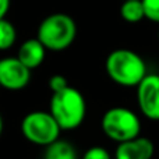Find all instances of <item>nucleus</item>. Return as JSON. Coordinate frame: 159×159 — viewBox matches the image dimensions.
I'll use <instances>...</instances> for the list:
<instances>
[{"instance_id":"13","label":"nucleus","mask_w":159,"mask_h":159,"mask_svg":"<svg viewBox=\"0 0 159 159\" xmlns=\"http://www.w3.org/2000/svg\"><path fill=\"white\" fill-rule=\"evenodd\" d=\"M145 18L159 24V0H143Z\"/></svg>"},{"instance_id":"9","label":"nucleus","mask_w":159,"mask_h":159,"mask_svg":"<svg viewBox=\"0 0 159 159\" xmlns=\"http://www.w3.org/2000/svg\"><path fill=\"white\" fill-rule=\"evenodd\" d=\"M46 50L48 49L38 38H31L21 43L18 53H17V57L30 70H34L43 63Z\"/></svg>"},{"instance_id":"7","label":"nucleus","mask_w":159,"mask_h":159,"mask_svg":"<svg viewBox=\"0 0 159 159\" xmlns=\"http://www.w3.org/2000/svg\"><path fill=\"white\" fill-rule=\"evenodd\" d=\"M31 81V70L18 57L0 59V85L8 91L24 89Z\"/></svg>"},{"instance_id":"11","label":"nucleus","mask_w":159,"mask_h":159,"mask_svg":"<svg viewBox=\"0 0 159 159\" xmlns=\"http://www.w3.org/2000/svg\"><path fill=\"white\" fill-rule=\"evenodd\" d=\"M120 16L124 21L130 24L140 22L145 18V11H144L143 0H124L120 6Z\"/></svg>"},{"instance_id":"8","label":"nucleus","mask_w":159,"mask_h":159,"mask_svg":"<svg viewBox=\"0 0 159 159\" xmlns=\"http://www.w3.org/2000/svg\"><path fill=\"white\" fill-rule=\"evenodd\" d=\"M155 147L149 138L137 135L135 138L117 144L115 159H151Z\"/></svg>"},{"instance_id":"18","label":"nucleus","mask_w":159,"mask_h":159,"mask_svg":"<svg viewBox=\"0 0 159 159\" xmlns=\"http://www.w3.org/2000/svg\"><path fill=\"white\" fill-rule=\"evenodd\" d=\"M158 38H159V32H158Z\"/></svg>"},{"instance_id":"2","label":"nucleus","mask_w":159,"mask_h":159,"mask_svg":"<svg viewBox=\"0 0 159 159\" xmlns=\"http://www.w3.org/2000/svg\"><path fill=\"white\" fill-rule=\"evenodd\" d=\"M49 112L61 130H74L81 126L87 115L85 98L77 88L69 85L59 92H53Z\"/></svg>"},{"instance_id":"4","label":"nucleus","mask_w":159,"mask_h":159,"mask_svg":"<svg viewBox=\"0 0 159 159\" xmlns=\"http://www.w3.org/2000/svg\"><path fill=\"white\" fill-rule=\"evenodd\" d=\"M101 126L105 135L117 144L135 138L141 131L140 117L131 109L123 106L107 109L102 116Z\"/></svg>"},{"instance_id":"17","label":"nucleus","mask_w":159,"mask_h":159,"mask_svg":"<svg viewBox=\"0 0 159 159\" xmlns=\"http://www.w3.org/2000/svg\"><path fill=\"white\" fill-rule=\"evenodd\" d=\"M3 117H2V115H0V135H2V133H3Z\"/></svg>"},{"instance_id":"10","label":"nucleus","mask_w":159,"mask_h":159,"mask_svg":"<svg viewBox=\"0 0 159 159\" xmlns=\"http://www.w3.org/2000/svg\"><path fill=\"white\" fill-rule=\"evenodd\" d=\"M43 159H77V152L70 143L57 138L52 144L46 145Z\"/></svg>"},{"instance_id":"1","label":"nucleus","mask_w":159,"mask_h":159,"mask_svg":"<svg viewBox=\"0 0 159 159\" xmlns=\"http://www.w3.org/2000/svg\"><path fill=\"white\" fill-rule=\"evenodd\" d=\"M105 69L113 82L120 87H137L147 75V64L138 53L130 49H116L109 53Z\"/></svg>"},{"instance_id":"6","label":"nucleus","mask_w":159,"mask_h":159,"mask_svg":"<svg viewBox=\"0 0 159 159\" xmlns=\"http://www.w3.org/2000/svg\"><path fill=\"white\" fill-rule=\"evenodd\" d=\"M140 110L149 120H159V74H148L137 85Z\"/></svg>"},{"instance_id":"3","label":"nucleus","mask_w":159,"mask_h":159,"mask_svg":"<svg viewBox=\"0 0 159 159\" xmlns=\"http://www.w3.org/2000/svg\"><path fill=\"white\" fill-rule=\"evenodd\" d=\"M77 36L75 21L64 13H55L43 18L39 24L36 38L43 43L48 50L61 52L71 46Z\"/></svg>"},{"instance_id":"14","label":"nucleus","mask_w":159,"mask_h":159,"mask_svg":"<svg viewBox=\"0 0 159 159\" xmlns=\"http://www.w3.org/2000/svg\"><path fill=\"white\" fill-rule=\"evenodd\" d=\"M82 159H112V157H110L109 151H107L106 148L95 145V147L88 148L87 151L84 152Z\"/></svg>"},{"instance_id":"5","label":"nucleus","mask_w":159,"mask_h":159,"mask_svg":"<svg viewBox=\"0 0 159 159\" xmlns=\"http://www.w3.org/2000/svg\"><path fill=\"white\" fill-rule=\"evenodd\" d=\"M60 126L50 112L35 110L24 116L21 133L31 144L46 147L60 137Z\"/></svg>"},{"instance_id":"12","label":"nucleus","mask_w":159,"mask_h":159,"mask_svg":"<svg viewBox=\"0 0 159 159\" xmlns=\"http://www.w3.org/2000/svg\"><path fill=\"white\" fill-rule=\"evenodd\" d=\"M17 31L8 20L0 18V50H7L16 43Z\"/></svg>"},{"instance_id":"15","label":"nucleus","mask_w":159,"mask_h":159,"mask_svg":"<svg viewBox=\"0 0 159 159\" xmlns=\"http://www.w3.org/2000/svg\"><path fill=\"white\" fill-rule=\"evenodd\" d=\"M69 81L64 75L61 74H55L49 78V88L52 92H59V91L64 89V88L69 87Z\"/></svg>"},{"instance_id":"16","label":"nucleus","mask_w":159,"mask_h":159,"mask_svg":"<svg viewBox=\"0 0 159 159\" xmlns=\"http://www.w3.org/2000/svg\"><path fill=\"white\" fill-rule=\"evenodd\" d=\"M10 8V0H0V18H4Z\"/></svg>"}]
</instances>
